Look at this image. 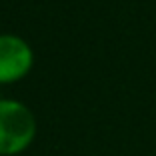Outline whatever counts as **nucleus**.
Returning <instances> with one entry per match:
<instances>
[{"label":"nucleus","mask_w":156,"mask_h":156,"mask_svg":"<svg viewBox=\"0 0 156 156\" xmlns=\"http://www.w3.org/2000/svg\"><path fill=\"white\" fill-rule=\"evenodd\" d=\"M36 136V118L26 104L0 98V156L20 154Z\"/></svg>","instance_id":"1"},{"label":"nucleus","mask_w":156,"mask_h":156,"mask_svg":"<svg viewBox=\"0 0 156 156\" xmlns=\"http://www.w3.org/2000/svg\"><path fill=\"white\" fill-rule=\"evenodd\" d=\"M32 64V50L16 34H0V82L16 80Z\"/></svg>","instance_id":"2"}]
</instances>
